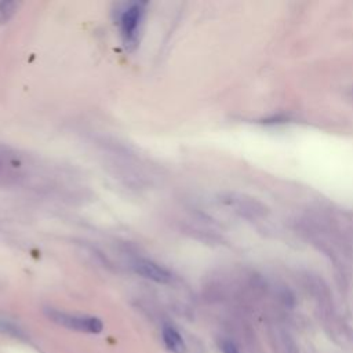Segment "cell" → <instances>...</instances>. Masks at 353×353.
Returning a JSON list of instances; mask_svg holds the SVG:
<instances>
[{
	"mask_svg": "<svg viewBox=\"0 0 353 353\" xmlns=\"http://www.w3.org/2000/svg\"><path fill=\"white\" fill-rule=\"evenodd\" d=\"M146 3L134 1L125 6L119 15V28L123 43L127 48L132 50L138 44V36L145 18Z\"/></svg>",
	"mask_w": 353,
	"mask_h": 353,
	"instance_id": "6da1fadb",
	"label": "cell"
},
{
	"mask_svg": "<svg viewBox=\"0 0 353 353\" xmlns=\"http://www.w3.org/2000/svg\"><path fill=\"white\" fill-rule=\"evenodd\" d=\"M48 317L57 324H61L66 328L81 331V332L98 334L103 328V323L94 316H77V314H70L59 310H50Z\"/></svg>",
	"mask_w": 353,
	"mask_h": 353,
	"instance_id": "7a4b0ae2",
	"label": "cell"
},
{
	"mask_svg": "<svg viewBox=\"0 0 353 353\" xmlns=\"http://www.w3.org/2000/svg\"><path fill=\"white\" fill-rule=\"evenodd\" d=\"M132 268L135 270V273H138L139 276L159 283V284H168L172 281V273L165 269L164 266L150 261V259H143L139 258L132 263Z\"/></svg>",
	"mask_w": 353,
	"mask_h": 353,
	"instance_id": "3957f363",
	"label": "cell"
},
{
	"mask_svg": "<svg viewBox=\"0 0 353 353\" xmlns=\"http://www.w3.org/2000/svg\"><path fill=\"white\" fill-rule=\"evenodd\" d=\"M163 341H164L165 347L172 353H185L186 352V345H185L183 338L175 328H172L170 325H165L163 328Z\"/></svg>",
	"mask_w": 353,
	"mask_h": 353,
	"instance_id": "277c9868",
	"label": "cell"
},
{
	"mask_svg": "<svg viewBox=\"0 0 353 353\" xmlns=\"http://www.w3.org/2000/svg\"><path fill=\"white\" fill-rule=\"evenodd\" d=\"M18 3L17 1H0V25L8 22L14 14L17 12Z\"/></svg>",
	"mask_w": 353,
	"mask_h": 353,
	"instance_id": "5b68a950",
	"label": "cell"
},
{
	"mask_svg": "<svg viewBox=\"0 0 353 353\" xmlns=\"http://www.w3.org/2000/svg\"><path fill=\"white\" fill-rule=\"evenodd\" d=\"M221 350H222V353H240L239 349L236 347V345L230 341H222L221 342Z\"/></svg>",
	"mask_w": 353,
	"mask_h": 353,
	"instance_id": "8992f818",
	"label": "cell"
}]
</instances>
